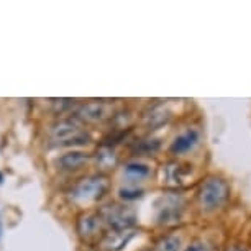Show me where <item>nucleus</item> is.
Returning a JSON list of instances; mask_svg holds the SVG:
<instances>
[{
  "mask_svg": "<svg viewBox=\"0 0 251 251\" xmlns=\"http://www.w3.org/2000/svg\"><path fill=\"white\" fill-rule=\"evenodd\" d=\"M50 141L54 146H84L91 143V135L82 130L77 120L66 118L50 128Z\"/></svg>",
  "mask_w": 251,
  "mask_h": 251,
  "instance_id": "1",
  "label": "nucleus"
},
{
  "mask_svg": "<svg viewBox=\"0 0 251 251\" xmlns=\"http://www.w3.org/2000/svg\"><path fill=\"white\" fill-rule=\"evenodd\" d=\"M108 191V179L102 174H94L80 179L71 189V199L75 203H91L105 196Z\"/></svg>",
  "mask_w": 251,
  "mask_h": 251,
  "instance_id": "2",
  "label": "nucleus"
},
{
  "mask_svg": "<svg viewBox=\"0 0 251 251\" xmlns=\"http://www.w3.org/2000/svg\"><path fill=\"white\" fill-rule=\"evenodd\" d=\"M97 214L100 215L103 224L112 226L113 230H128V226L133 225L135 222L133 212L123 205H118V203L103 205Z\"/></svg>",
  "mask_w": 251,
  "mask_h": 251,
  "instance_id": "3",
  "label": "nucleus"
},
{
  "mask_svg": "<svg viewBox=\"0 0 251 251\" xmlns=\"http://www.w3.org/2000/svg\"><path fill=\"white\" fill-rule=\"evenodd\" d=\"M102 225L103 222L97 212H84L77 217L75 230H77V235L82 240L91 241L102 235Z\"/></svg>",
  "mask_w": 251,
  "mask_h": 251,
  "instance_id": "4",
  "label": "nucleus"
},
{
  "mask_svg": "<svg viewBox=\"0 0 251 251\" xmlns=\"http://www.w3.org/2000/svg\"><path fill=\"white\" fill-rule=\"evenodd\" d=\"M110 115H112V108L108 107L105 102H100V100L82 103V105L75 110V118L80 122H87V123L103 122Z\"/></svg>",
  "mask_w": 251,
  "mask_h": 251,
  "instance_id": "5",
  "label": "nucleus"
},
{
  "mask_svg": "<svg viewBox=\"0 0 251 251\" xmlns=\"http://www.w3.org/2000/svg\"><path fill=\"white\" fill-rule=\"evenodd\" d=\"M131 238V233L128 230H113L110 233L103 235L99 248L103 251H120L123 246L128 243V240Z\"/></svg>",
  "mask_w": 251,
  "mask_h": 251,
  "instance_id": "6",
  "label": "nucleus"
},
{
  "mask_svg": "<svg viewBox=\"0 0 251 251\" xmlns=\"http://www.w3.org/2000/svg\"><path fill=\"white\" fill-rule=\"evenodd\" d=\"M87 161H89V154L82 153V151H71V153L59 156L58 161H56V164H58V168L61 171L73 173V171L80 169L84 164H87Z\"/></svg>",
  "mask_w": 251,
  "mask_h": 251,
  "instance_id": "7",
  "label": "nucleus"
},
{
  "mask_svg": "<svg viewBox=\"0 0 251 251\" xmlns=\"http://www.w3.org/2000/svg\"><path fill=\"white\" fill-rule=\"evenodd\" d=\"M96 163L100 169L103 171H107V169H112L113 166L117 163V154L115 151H113L110 146H100V148L97 150L96 153Z\"/></svg>",
  "mask_w": 251,
  "mask_h": 251,
  "instance_id": "8",
  "label": "nucleus"
},
{
  "mask_svg": "<svg viewBox=\"0 0 251 251\" xmlns=\"http://www.w3.org/2000/svg\"><path fill=\"white\" fill-rule=\"evenodd\" d=\"M194 140H196V135L194 133H186L182 136H179V138L174 141L173 145V151L174 153H182V151L189 150L194 143Z\"/></svg>",
  "mask_w": 251,
  "mask_h": 251,
  "instance_id": "9",
  "label": "nucleus"
},
{
  "mask_svg": "<svg viewBox=\"0 0 251 251\" xmlns=\"http://www.w3.org/2000/svg\"><path fill=\"white\" fill-rule=\"evenodd\" d=\"M125 173L133 177H145L146 174H148V168L140 163H130L125 166Z\"/></svg>",
  "mask_w": 251,
  "mask_h": 251,
  "instance_id": "10",
  "label": "nucleus"
},
{
  "mask_svg": "<svg viewBox=\"0 0 251 251\" xmlns=\"http://www.w3.org/2000/svg\"><path fill=\"white\" fill-rule=\"evenodd\" d=\"M74 102L75 100H73V99H54L53 100V105H54V108H56V112H64L66 108H69V107H73L74 105Z\"/></svg>",
  "mask_w": 251,
  "mask_h": 251,
  "instance_id": "11",
  "label": "nucleus"
},
{
  "mask_svg": "<svg viewBox=\"0 0 251 251\" xmlns=\"http://www.w3.org/2000/svg\"><path fill=\"white\" fill-rule=\"evenodd\" d=\"M120 196H122L123 199H136V197H140L141 194H136V192H133V191H126V189H122V191H120Z\"/></svg>",
  "mask_w": 251,
  "mask_h": 251,
  "instance_id": "12",
  "label": "nucleus"
},
{
  "mask_svg": "<svg viewBox=\"0 0 251 251\" xmlns=\"http://www.w3.org/2000/svg\"><path fill=\"white\" fill-rule=\"evenodd\" d=\"M0 238H2V222H0Z\"/></svg>",
  "mask_w": 251,
  "mask_h": 251,
  "instance_id": "13",
  "label": "nucleus"
},
{
  "mask_svg": "<svg viewBox=\"0 0 251 251\" xmlns=\"http://www.w3.org/2000/svg\"><path fill=\"white\" fill-rule=\"evenodd\" d=\"M0 184H2V174H0Z\"/></svg>",
  "mask_w": 251,
  "mask_h": 251,
  "instance_id": "14",
  "label": "nucleus"
}]
</instances>
